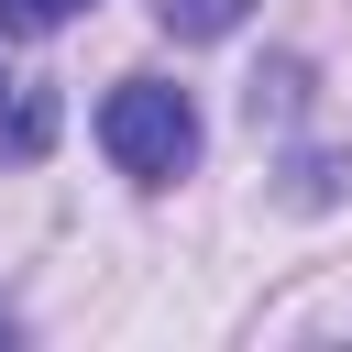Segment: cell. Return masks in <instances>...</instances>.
I'll return each instance as SVG.
<instances>
[{
  "label": "cell",
  "instance_id": "obj_1",
  "mask_svg": "<svg viewBox=\"0 0 352 352\" xmlns=\"http://www.w3.org/2000/svg\"><path fill=\"white\" fill-rule=\"evenodd\" d=\"M99 143H110L121 176L165 187V176L198 165V110H187V88H165V77H121V88L99 99Z\"/></svg>",
  "mask_w": 352,
  "mask_h": 352
},
{
  "label": "cell",
  "instance_id": "obj_4",
  "mask_svg": "<svg viewBox=\"0 0 352 352\" xmlns=\"http://www.w3.org/2000/svg\"><path fill=\"white\" fill-rule=\"evenodd\" d=\"M88 0H0V44L11 33H55V22H77Z\"/></svg>",
  "mask_w": 352,
  "mask_h": 352
},
{
  "label": "cell",
  "instance_id": "obj_3",
  "mask_svg": "<svg viewBox=\"0 0 352 352\" xmlns=\"http://www.w3.org/2000/svg\"><path fill=\"white\" fill-rule=\"evenodd\" d=\"M242 11H253V0H154V22H165L176 44H220V33H242Z\"/></svg>",
  "mask_w": 352,
  "mask_h": 352
},
{
  "label": "cell",
  "instance_id": "obj_2",
  "mask_svg": "<svg viewBox=\"0 0 352 352\" xmlns=\"http://www.w3.org/2000/svg\"><path fill=\"white\" fill-rule=\"evenodd\" d=\"M44 143H55V88H33V77L0 66V165H33Z\"/></svg>",
  "mask_w": 352,
  "mask_h": 352
}]
</instances>
